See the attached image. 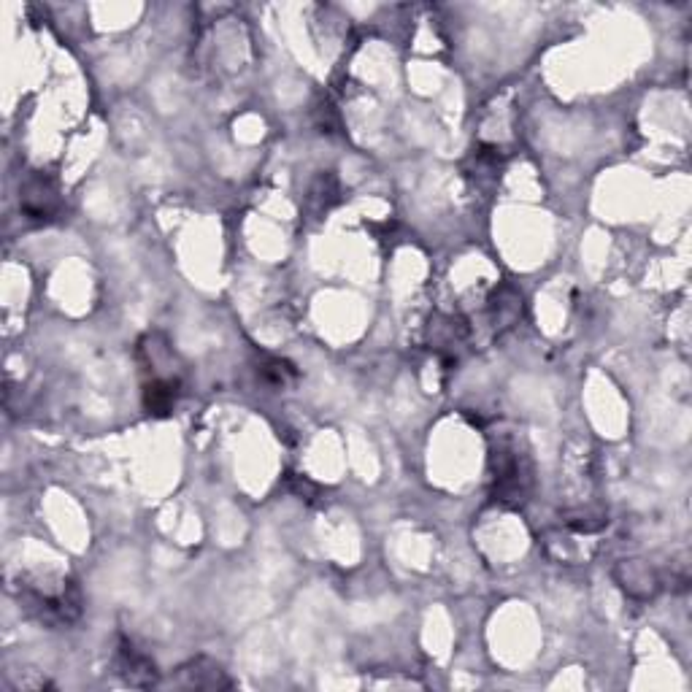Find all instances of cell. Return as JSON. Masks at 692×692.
I'll return each instance as SVG.
<instances>
[{
    "instance_id": "obj_1",
    "label": "cell",
    "mask_w": 692,
    "mask_h": 692,
    "mask_svg": "<svg viewBox=\"0 0 692 692\" xmlns=\"http://www.w3.org/2000/svg\"><path fill=\"white\" fill-rule=\"evenodd\" d=\"M492 479H495V495L506 506H519L530 490V465L519 449L509 441H503L498 452L492 455Z\"/></svg>"
},
{
    "instance_id": "obj_2",
    "label": "cell",
    "mask_w": 692,
    "mask_h": 692,
    "mask_svg": "<svg viewBox=\"0 0 692 692\" xmlns=\"http://www.w3.org/2000/svg\"><path fill=\"white\" fill-rule=\"evenodd\" d=\"M25 601H28V609L36 614L41 622H49V625H68L79 617L82 611V598L79 592L73 590L71 584L63 587L60 592H25Z\"/></svg>"
},
{
    "instance_id": "obj_3",
    "label": "cell",
    "mask_w": 692,
    "mask_h": 692,
    "mask_svg": "<svg viewBox=\"0 0 692 692\" xmlns=\"http://www.w3.org/2000/svg\"><path fill=\"white\" fill-rule=\"evenodd\" d=\"M171 684L179 690H230L233 687L228 674L222 671V665L209 660V657H195L182 668H176Z\"/></svg>"
},
{
    "instance_id": "obj_4",
    "label": "cell",
    "mask_w": 692,
    "mask_h": 692,
    "mask_svg": "<svg viewBox=\"0 0 692 692\" xmlns=\"http://www.w3.org/2000/svg\"><path fill=\"white\" fill-rule=\"evenodd\" d=\"M60 206L57 190L46 182L44 176H33L28 184L22 187V211L30 219H49Z\"/></svg>"
},
{
    "instance_id": "obj_5",
    "label": "cell",
    "mask_w": 692,
    "mask_h": 692,
    "mask_svg": "<svg viewBox=\"0 0 692 692\" xmlns=\"http://www.w3.org/2000/svg\"><path fill=\"white\" fill-rule=\"evenodd\" d=\"M117 665L119 674L125 676L130 684H136V687H152V684H157L155 663H152L149 657L141 655V652H138L130 641H125V638L119 641Z\"/></svg>"
},
{
    "instance_id": "obj_6",
    "label": "cell",
    "mask_w": 692,
    "mask_h": 692,
    "mask_svg": "<svg viewBox=\"0 0 692 692\" xmlns=\"http://www.w3.org/2000/svg\"><path fill=\"white\" fill-rule=\"evenodd\" d=\"M614 576H617V582H620L630 595H636V598H649V595H655L657 590L655 571H652L647 563H641V560H622V563L617 565Z\"/></svg>"
},
{
    "instance_id": "obj_7",
    "label": "cell",
    "mask_w": 692,
    "mask_h": 692,
    "mask_svg": "<svg viewBox=\"0 0 692 692\" xmlns=\"http://www.w3.org/2000/svg\"><path fill=\"white\" fill-rule=\"evenodd\" d=\"M176 398H179V379H173V376L171 379L157 376L144 387V406L155 417H165L168 411H173Z\"/></svg>"
},
{
    "instance_id": "obj_8",
    "label": "cell",
    "mask_w": 692,
    "mask_h": 692,
    "mask_svg": "<svg viewBox=\"0 0 692 692\" xmlns=\"http://www.w3.org/2000/svg\"><path fill=\"white\" fill-rule=\"evenodd\" d=\"M492 322L495 328H511L522 314V295L511 287H503L495 298H492Z\"/></svg>"
},
{
    "instance_id": "obj_9",
    "label": "cell",
    "mask_w": 692,
    "mask_h": 692,
    "mask_svg": "<svg viewBox=\"0 0 692 692\" xmlns=\"http://www.w3.org/2000/svg\"><path fill=\"white\" fill-rule=\"evenodd\" d=\"M292 374H295V371H292L287 363H282V360H271V363H265L263 368H260V376H263L265 382L274 384V387L287 382Z\"/></svg>"
}]
</instances>
